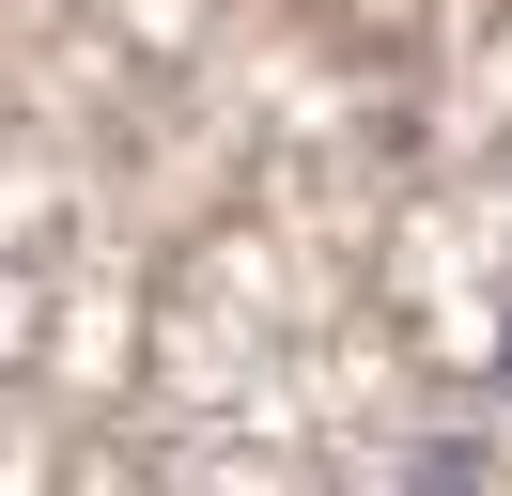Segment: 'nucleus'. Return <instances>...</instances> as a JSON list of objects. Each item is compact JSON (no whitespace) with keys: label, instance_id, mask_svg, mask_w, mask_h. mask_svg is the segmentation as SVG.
Listing matches in <instances>:
<instances>
[{"label":"nucleus","instance_id":"f257e3e1","mask_svg":"<svg viewBox=\"0 0 512 496\" xmlns=\"http://www.w3.org/2000/svg\"><path fill=\"white\" fill-rule=\"evenodd\" d=\"M497 388H512V326H497Z\"/></svg>","mask_w":512,"mask_h":496}]
</instances>
